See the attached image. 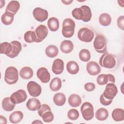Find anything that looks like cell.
<instances>
[{
	"mask_svg": "<svg viewBox=\"0 0 124 124\" xmlns=\"http://www.w3.org/2000/svg\"><path fill=\"white\" fill-rule=\"evenodd\" d=\"M0 123L1 124H6L7 123L6 118L2 115L0 116Z\"/></svg>",
	"mask_w": 124,
	"mask_h": 124,
	"instance_id": "cell-44",
	"label": "cell"
},
{
	"mask_svg": "<svg viewBox=\"0 0 124 124\" xmlns=\"http://www.w3.org/2000/svg\"><path fill=\"white\" fill-rule=\"evenodd\" d=\"M32 14L35 19L41 22L46 20L48 16L47 10L40 7L35 8L33 10Z\"/></svg>",
	"mask_w": 124,
	"mask_h": 124,
	"instance_id": "cell-10",
	"label": "cell"
},
{
	"mask_svg": "<svg viewBox=\"0 0 124 124\" xmlns=\"http://www.w3.org/2000/svg\"><path fill=\"white\" fill-rule=\"evenodd\" d=\"M74 45L72 41L70 40H64L61 43L60 49L62 52L64 53H69L72 51Z\"/></svg>",
	"mask_w": 124,
	"mask_h": 124,
	"instance_id": "cell-18",
	"label": "cell"
},
{
	"mask_svg": "<svg viewBox=\"0 0 124 124\" xmlns=\"http://www.w3.org/2000/svg\"><path fill=\"white\" fill-rule=\"evenodd\" d=\"M24 39L25 42L28 43H31L36 42V37L35 32L31 31H28L26 32L24 35Z\"/></svg>",
	"mask_w": 124,
	"mask_h": 124,
	"instance_id": "cell-35",
	"label": "cell"
},
{
	"mask_svg": "<svg viewBox=\"0 0 124 124\" xmlns=\"http://www.w3.org/2000/svg\"><path fill=\"white\" fill-rule=\"evenodd\" d=\"M100 102L101 104L104 106H108L112 102V100H108L104 97L102 94L100 97Z\"/></svg>",
	"mask_w": 124,
	"mask_h": 124,
	"instance_id": "cell-43",
	"label": "cell"
},
{
	"mask_svg": "<svg viewBox=\"0 0 124 124\" xmlns=\"http://www.w3.org/2000/svg\"><path fill=\"white\" fill-rule=\"evenodd\" d=\"M117 93L118 89L114 83H108L107 84L102 95L106 99L112 100L116 95Z\"/></svg>",
	"mask_w": 124,
	"mask_h": 124,
	"instance_id": "cell-7",
	"label": "cell"
},
{
	"mask_svg": "<svg viewBox=\"0 0 124 124\" xmlns=\"http://www.w3.org/2000/svg\"><path fill=\"white\" fill-rule=\"evenodd\" d=\"M66 69L68 72L71 75H76L78 74L79 70V67L78 64L75 61H69L66 64Z\"/></svg>",
	"mask_w": 124,
	"mask_h": 124,
	"instance_id": "cell-24",
	"label": "cell"
},
{
	"mask_svg": "<svg viewBox=\"0 0 124 124\" xmlns=\"http://www.w3.org/2000/svg\"><path fill=\"white\" fill-rule=\"evenodd\" d=\"M27 98L26 92L23 90H19L13 93L10 96L12 102L16 105L24 102Z\"/></svg>",
	"mask_w": 124,
	"mask_h": 124,
	"instance_id": "cell-9",
	"label": "cell"
},
{
	"mask_svg": "<svg viewBox=\"0 0 124 124\" xmlns=\"http://www.w3.org/2000/svg\"><path fill=\"white\" fill-rule=\"evenodd\" d=\"M12 50V46L10 43L5 42L0 44V52L1 54H4L8 56L11 53Z\"/></svg>",
	"mask_w": 124,
	"mask_h": 124,
	"instance_id": "cell-33",
	"label": "cell"
},
{
	"mask_svg": "<svg viewBox=\"0 0 124 124\" xmlns=\"http://www.w3.org/2000/svg\"><path fill=\"white\" fill-rule=\"evenodd\" d=\"M64 69V62L60 59L55 60L52 64V71L56 75L62 74Z\"/></svg>",
	"mask_w": 124,
	"mask_h": 124,
	"instance_id": "cell-15",
	"label": "cell"
},
{
	"mask_svg": "<svg viewBox=\"0 0 124 124\" xmlns=\"http://www.w3.org/2000/svg\"><path fill=\"white\" fill-rule=\"evenodd\" d=\"M53 100L56 106H63L66 102V97L63 93H56L53 96Z\"/></svg>",
	"mask_w": 124,
	"mask_h": 124,
	"instance_id": "cell-26",
	"label": "cell"
},
{
	"mask_svg": "<svg viewBox=\"0 0 124 124\" xmlns=\"http://www.w3.org/2000/svg\"><path fill=\"white\" fill-rule=\"evenodd\" d=\"M79 114L78 110L75 108L70 109L67 112V117L70 120H76L79 117Z\"/></svg>",
	"mask_w": 124,
	"mask_h": 124,
	"instance_id": "cell-39",
	"label": "cell"
},
{
	"mask_svg": "<svg viewBox=\"0 0 124 124\" xmlns=\"http://www.w3.org/2000/svg\"><path fill=\"white\" fill-rule=\"evenodd\" d=\"M62 2H63L65 5H69V4H70L73 2V0H62Z\"/></svg>",
	"mask_w": 124,
	"mask_h": 124,
	"instance_id": "cell-45",
	"label": "cell"
},
{
	"mask_svg": "<svg viewBox=\"0 0 124 124\" xmlns=\"http://www.w3.org/2000/svg\"><path fill=\"white\" fill-rule=\"evenodd\" d=\"M23 118V114L21 111H15L9 116L10 122L12 124H17Z\"/></svg>",
	"mask_w": 124,
	"mask_h": 124,
	"instance_id": "cell-23",
	"label": "cell"
},
{
	"mask_svg": "<svg viewBox=\"0 0 124 124\" xmlns=\"http://www.w3.org/2000/svg\"><path fill=\"white\" fill-rule=\"evenodd\" d=\"M68 103L72 107H77L79 106L82 102L80 96L77 94H72L68 98Z\"/></svg>",
	"mask_w": 124,
	"mask_h": 124,
	"instance_id": "cell-21",
	"label": "cell"
},
{
	"mask_svg": "<svg viewBox=\"0 0 124 124\" xmlns=\"http://www.w3.org/2000/svg\"><path fill=\"white\" fill-rule=\"evenodd\" d=\"M36 75L37 78L42 83H46L48 82L50 80V73L45 67H40L39 68L37 71Z\"/></svg>",
	"mask_w": 124,
	"mask_h": 124,
	"instance_id": "cell-13",
	"label": "cell"
},
{
	"mask_svg": "<svg viewBox=\"0 0 124 124\" xmlns=\"http://www.w3.org/2000/svg\"><path fill=\"white\" fill-rule=\"evenodd\" d=\"M47 26L51 31H57L59 28V20L54 17H50L47 21Z\"/></svg>",
	"mask_w": 124,
	"mask_h": 124,
	"instance_id": "cell-29",
	"label": "cell"
},
{
	"mask_svg": "<svg viewBox=\"0 0 124 124\" xmlns=\"http://www.w3.org/2000/svg\"><path fill=\"white\" fill-rule=\"evenodd\" d=\"M84 13V18L82 20L83 21L87 22L89 21L92 18V12L90 8L87 5H82L80 7Z\"/></svg>",
	"mask_w": 124,
	"mask_h": 124,
	"instance_id": "cell-34",
	"label": "cell"
},
{
	"mask_svg": "<svg viewBox=\"0 0 124 124\" xmlns=\"http://www.w3.org/2000/svg\"><path fill=\"white\" fill-rule=\"evenodd\" d=\"M93 46L97 52L104 53L107 51V40L102 34H98L95 37L93 42Z\"/></svg>",
	"mask_w": 124,
	"mask_h": 124,
	"instance_id": "cell-3",
	"label": "cell"
},
{
	"mask_svg": "<svg viewBox=\"0 0 124 124\" xmlns=\"http://www.w3.org/2000/svg\"><path fill=\"white\" fill-rule=\"evenodd\" d=\"M14 19V15L9 12H5L1 17V20L2 23L5 25L11 24Z\"/></svg>",
	"mask_w": 124,
	"mask_h": 124,
	"instance_id": "cell-32",
	"label": "cell"
},
{
	"mask_svg": "<svg viewBox=\"0 0 124 124\" xmlns=\"http://www.w3.org/2000/svg\"><path fill=\"white\" fill-rule=\"evenodd\" d=\"M41 123V124H42V122H41V121H39V122H38V120H36V121H34V122H33L32 123V124H33V123H35V124H36V123Z\"/></svg>",
	"mask_w": 124,
	"mask_h": 124,
	"instance_id": "cell-46",
	"label": "cell"
},
{
	"mask_svg": "<svg viewBox=\"0 0 124 124\" xmlns=\"http://www.w3.org/2000/svg\"><path fill=\"white\" fill-rule=\"evenodd\" d=\"M41 102L36 98H31L28 100L26 103L27 108L31 111H35L38 110L41 107Z\"/></svg>",
	"mask_w": 124,
	"mask_h": 124,
	"instance_id": "cell-17",
	"label": "cell"
},
{
	"mask_svg": "<svg viewBox=\"0 0 124 124\" xmlns=\"http://www.w3.org/2000/svg\"><path fill=\"white\" fill-rule=\"evenodd\" d=\"M12 46V50L11 53L8 55L10 58H14L17 56L22 49L21 43L17 41H13L10 43Z\"/></svg>",
	"mask_w": 124,
	"mask_h": 124,
	"instance_id": "cell-16",
	"label": "cell"
},
{
	"mask_svg": "<svg viewBox=\"0 0 124 124\" xmlns=\"http://www.w3.org/2000/svg\"><path fill=\"white\" fill-rule=\"evenodd\" d=\"M112 119L116 122L123 121L124 120V110L120 108H115L111 113Z\"/></svg>",
	"mask_w": 124,
	"mask_h": 124,
	"instance_id": "cell-25",
	"label": "cell"
},
{
	"mask_svg": "<svg viewBox=\"0 0 124 124\" xmlns=\"http://www.w3.org/2000/svg\"><path fill=\"white\" fill-rule=\"evenodd\" d=\"M99 22L102 26H108L111 23V17L108 14L102 13L99 17Z\"/></svg>",
	"mask_w": 124,
	"mask_h": 124,
	"instance_id": "cell-30",
	"label": "cell"
},
{
	"mask_svg": "<svg viewBox=\"0 0 124 124\" xmlns=\"http://www.w3.org/2000/svg\"><path fill=\"white\" fill-rule=\"evenodd\" d=\"M80 111L83 119L86 121H90L94 117L93 107L90 102L83 103L80 108Z\"/></svg>",
	"mask_w": 124,
	"mask_h": 124,
	"instance_id": "cell-5",
	"label": "cell"
},
{
	"mask_svg": "<svg viewBox=\"0 0 124 124\" xmlns=\"http://www.w3.org/2000/svg\"><path fill=\"white\" fill-rule=\"evenodd\" d=\"M99 62L102 67L108 69L114 68L116 63L115 57L112 54L107 52L101 56Z\"/></svg>",
	"mask_w": 124,
	"mask_h": 124,
	"instance_id": "cell-4",
	"label": "cell"
},
{
	"mask_svg": "<svg viewBox=\"0 0 124 124\" xmlns=\"http://www.w3.org/2000/svg\"><path fill=\"white\" fill-rule=\"evenodd\" d=\"M46 55L51 58L56 57L59 53L58 47L53 45H50L47 46L45 49Z\"/></svg>",
	"mask_w": 124,
	"mask_h": 124,
	"instance_id": "cell-27",
	"label": "cell"
},
{
	"mask_svg": "<svg viewBox=\"0 0 124 124\" xmlns=\"http://www.w3.org/2000/svg\"><path fill=\"white\" fill-rule=\"evenodd\" d=\"M43 120L46 123H50L53 121L54 119V115L51 111V109L47 110L46 111L44 112L41 117Z\"/></svg>",
	"mask_w": 124,
	"mask_h": 124,
	"instance_id": "cell-37",
	"label": "cell"
},
{
	"mask_svg": "<svg viewBox=\"0 0 124 124\" xmlns=\"http://www.w3.org/2000/svg\"><path fill=\"white\" fill-rule=\"evenodd\" d=\"M86 69L88 74L92 76L98 75L101 72L100 66L97 62L94 61H90L87 63Z\"/></svg>",
	"mask_w": 124,
	"mask_h": 124,
	"instance_id": "cell-14",
	"label": "cell"
},
{
	"mask_svg": "<svg viewBox=\"0 0 124 124\" xmlns=\"http://www.w3.org/2000/svg\"><path fill=\"white\" fill-rule=\"evenodd\" d=\"M33 75L32 69L28 66H25L21 69L19 71L20 77L24 79H29L31 78Z\"/></svg>",
	"mask_w": 124,
	"mask_h": 124,
	"instance_id": "cell-20",
	"label": "cell"
},
{
	"mask_svg": "<svg viewBox=\"0 0 124 124\" xmlns=\"http://www.w3.org/2000/svg\"><path fill=\"white\" fill-rule=\"evenodd\" d=\"M72 16L77 20H83L84 13L82 10L80 8H76L72 11Z\"/></svg>",
	"mask_w": 124,
	"mask_h": 124,
	"instance_id": "cell-38",
	"label": "cell"
},
{
	"mask_svg": "<svg viewBox=\"0 0 124 124\" xmlns=\"http://www.w3.org/2000/svg\"><path fill=\"white\" fill-rule=\"evenodd\" d=\"M61 87L62 80L60 78L58 77L54 78L50 81L49 88L52 91L57 92L61 88Z\"/></svg>",
	"mask_w": 124,
	"mask_h": 124,
	"instance_id": "cell-31",
	"label": "cell"
},
{
	"mask_svg": "<svg viewBox=\"0 0 124 124\" xmlns=\"http://www.w3.org/2000/svg\"><path fill=\"white\" fill-rule=\"evenodd\" d=\"M108 110L103 108H99L95 112V117L99 121H105L108 118Z\"/></svg>",
	"mask_w": 124,
	"mask_h": 124,
	"instance_id": "cell-28",
	"label": "cell"
},
{
	"mask_svg": "<svg viewBox=\"0 0 124 124\" xmlns=\"http://www.w3.org/2000/svg\"><path fill=\"white\" fill-rule=\"evenodd\" d=\"M95 88V84L92 82H88L84 85V89L88 92H92L93 91Z\"/></svg>",
	"mask_w": 124,
	"mask_h": 124,
	"instance_id": "cell-42",
	"label": "cell"
},
{
	"mask_svg": "<svg viewBox=\"0 0 124 124\" xmlns=\"http://www.w3.org/2000/svg\"><path fill=\"white\" fill-rule=\"evenodd\" d=\"M117 25L118 27L122 30H124V16H119L117 20Z\"/></svg>",
	"mask_w": 124,
	"mask_h": 124,
	"instance_id": "cell-41",
	"label": "cell"
},
{
	"mask_svg": "<svg viewBox=\"0 0 124 124\" xmlns=\"http://www.w3.org/2000/svg\"><path fill=\"white\" fill-rule=\"evenodd\" d=\"M27 87L30 95L32 97H38L41 93L42 88L41 86L34 81H29Z\"/></svg>",
	"mask_w": 124,
	"mask_h": 124,
	"instance_id": "cell-8",
	"label": "cell"
},
{
	"mask_svg": "<svg viewBox=\"0 0 124 124\" xmlns=\"http://www.w3.org/2000/svg\"><path fill=\"white\" fill-rule=\"evenodd\" d=\"M15 106L16 104L12 102L10 97L4 98L2 101V108L6 111H12L14 109Z\"/></svg>",
	"mask_w": 124,
	"mask_h": 124,
	"instance_id": "cell-22",
	"label": "cell"
},
{
	"mask_svg": "<svg viewBox=\"0 0 124 124\" xmlns=\"http://www.w3.org/2000/svg\"><path fill=\"white\" fill-rule=\"evenodd\" d=\"M50 109H51V108L48 105L44 104L42 105L40 108L38 109V114L40 117H41L42 114L44 112L46 111L47 110H50Z\"/></svg>",
	"mask_w": 124,
	"mask_h": 124,
	"instance_id": "cell-40",
	"label": "cell"
},
{
	"mask_svg": "<svg viewBox=\"0 0 124 124\" xmlns=\"http://www.w3.org/2000/svg\"><path fill=\"white\" fill-rule=\"evenodd\" d=\"M18 79V72L14 66H9L5 70L4 81L8 84L12 85L16 83Z\"/></svg>",
	"mask_w": 124,
	"mask_h": 124,
	"instance_id": "cell-2",
	"label": "cell"
},
{
	"mask_svg": "<svg viewBox=\"0 0 124 124\" xmlns=\"http://www.w3.org/2000/svg\"><path fill=\"white\" fill-rule=\"evenodd\" d=\"M34 32L36 37L35 42L40 43L46 38L48 34V31L45 25H40L36 28Z\"/></svg>",
	"mask_w": 124,
	"mask_h": 124,
	"instance_id": "cell-11",
	"label": "cell"
},
{
	"mask_svg": "<svg viewBox=\"0 0 124 124\" xmlns=\"http://www.w3.org/2000/svg\"><path fill=\"white\" fill-rule=\"evenodd\" d=\"M94 35L93 31L86 27L81 28L78 32V37L79 40L86 43L91 42L93 40Z\"/></svg>",
	"mask_w": 124,
	"mask_h": 124,
	"instance_id": "cell-6",
	"label": "cell"
},
{
	"mask_svg": "<svg viewBox=\"0 0 124 124\" xmlns=\"http://www.w3.org/2000/svg\"><path fill=\"white\" fill-rule=\"evenodd\" d=\"M75 23L71 18H65L62 23V34L66 38H70L72 37L75 32Z\"/></svg>",
	"mask_w": 124,
	"mask_h": 124,
	"instance_id": "cell-1",
	"label": "cell"
},
{
	"mask_svg": "<svg viewBox=\"0 0 124 124\" xmlns=\"http://www.w3.org/2000/svg\"><path fill=\"white\" fill-rule=\"evenodd\" d=\"M96 81L98 84L103 85L107 84L108 82L114 83L115 79L114 76L111 74H101L97 77Z\"/></svg>",
	"mask_w": 124,
	"mask_h": 124,
	"instance_id": "cell-12",
	"label": "cell"
},
{
	"mask_svg": "<svg viewBox=\"0 0 124 124\" xmlns=\"http://www.w3.org/2000/svg\"><path fill=\"white\" fill-rule=\"evenodd\" d=\"M20 8V4L18 1L12 0L8 4L5 12L12 13L14 15H16Z\"/></svg>",
	"mask_w": 124,
	"mask_h": 124,
	"instance_id": "cell-19",
	"label": "cell"
},
{
	"mask_svg": "<svg viewBox=\"0 0 124 124\" xmlns=\"http://www.w3.org/2000/svg\"><path fill=\"white\" fill-rule=\"evenodd\" d=\"M79 58L82 62H88L91 59L90 52L87 49H81L79 52Z\"/></svg>",
	"mask_w": 124,
	"mask_h": 124,
	"instance_id": "cell-36",
	"label": "cell"
}]
</instances>
